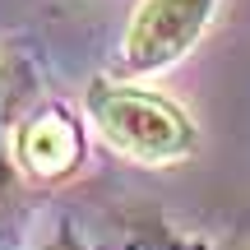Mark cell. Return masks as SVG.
Here are the masks:
<instances>
[{
    "label": "cell",
    "instance_id": "cell-2",
    "mask_svg": "<svg viewBox=\"0 0 250 250\" xmlns=\"http://www.w3.org/2000/svg\"><path fill=\"white\" fill-rule=\"evenodd\" d=\"M208 5L213 0H148L130 28V61L139 70H153V65H167L171 56H181L204 28Z\"/></svg>",
    "mask_w": 250,
    "mask_h": 250
},
{
    "label": "cell",
    "instance_id": "cell-1",
    "mask_svg": "<svg viewBox=\"0 0 250 250\" xmlns=\"http://www.w3.org/2000/svg\"><path fill=\"white\" fill-rule=\"evenodd\" d=\"M98 125L116 148L134 158H176L190 144V130L167 102L144 93H107L98 102Z\"/></svg>",
    "mask_w": 250,
    "mask_h": 250
},
{
    "label": "cell",
    "instance_id": "cell-3",
    "mask_svg": "<svg viewBox=\"0 0 250 250\" xmlns=\"http://www.w3.org/2000/svg\"><path fill=\"white\" fill-rule=\"evenodd\" d=\"M23 148H28V162H33L37 171H61V167H70L74 162V130L65 121H56V116H46V121H37L33 130H28V139H23Z\"/></svg>",
    "mask_w": 250,
    "mask_h": 250
}]
</instances>
